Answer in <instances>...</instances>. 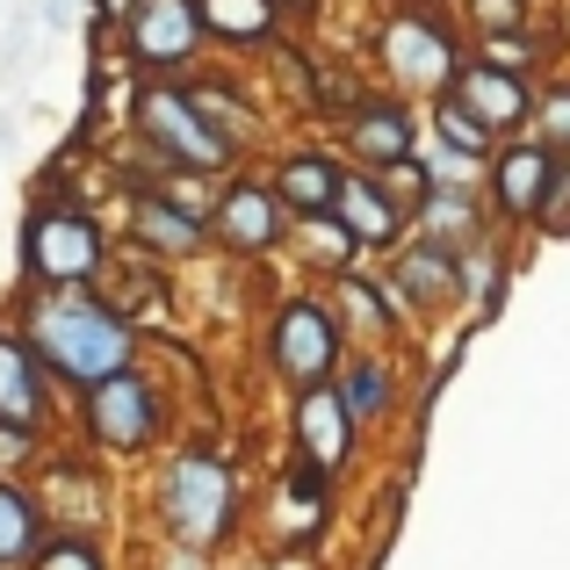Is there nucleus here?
I'll use <instances>...</instances> for the list:
<instances>
[{"instance_id": "nucleus-1", "label": "nucleus", "mask_w": 570, "mask_h": 570, "mask_svg": "<svg viewBox=\"0 0 570 570\" xmlns=\"http://www.w3.org/2000/svg\"><path fill=\"white\" fill-rule=\"evenodd\" d=\"M8 318L14 333L29 340V354L43 362V376L58 383V397H87L95 383L124 376V368L145 362V340L138 325L124 318L116 304H101L95 289H72V296H29L14 289L8 296Z\"/></svg>"}, {"instance_id": "nucleus-2", "label": "nucleus", "mask_w": 570, "mask_h": 570, "mask_svg": "<svg viewBox=\"0 0 570 570\" xmlns=\"http://www.w3.org/2000/svg\"><path fill=\"white\" fill-rule=\"evenodd\" d=\"M116 246H109V224L101 209L87 203L66 174L29 188L22 224H14V289L29 296H72V289H95L109 275Z\"/></svg>"}, {"instance_id": "nucleus-3", "label": "nucleus", "mask_w": 570, "mask_h": 570, "mask_svg": "<svg viewBox=\"0 0 570 570\" xmlns=\"http://www.w3.org/2000/svg\"><path fill=\"white\" fill-rule=\"evenodd\" d=\"M124 116H130V138L145 145V159L159 167V181H232L238 145L195 109L188 80H138Z\"/></svg>"}, {"instance_id": "nucleus-4", "label": "nucleus", "mask_w": 570, "mask_h": 570, "mask_svg": "<svg viewBox=\"0 0 570 570\" xmlns=\"http://www.w3.org/2000/svg\"><path fill=\"white\" fill-rule=\"evenodd\" d=\"M153 513L159 534L188 557H209L238 534V470L217 448H174L153 476Z\"/></svg>"}, {"instance_id": "nucleus-5", "label": "nucleus", "mask_w": 570, "mask_h": 570, "mask_svg": "<svg viewBox=\"0 0 570 570\" xmlns=\"http://www.w3.org/2000/svg\"><path fill=\"white\" fill-rule=\"evenodd\" d=\"M167 419H174V404H167V390L145 376V362L124 368V376H109V383H95L87 397H72L80 441L95 448V455H109V462L153 455V448L167 441Z\"/></svg>"}, {"instance_id": "nucleus-6", "label": "nucleus", "mask_w": 570, "mask_h": 570, "mask_svg": "<svg viewBox=\"0 0 570 570\" xmlns=\"http://www.w3.org/2000/svg\"><path fill=\"white\" fill-rule=\"evenodd\" d=\"M203 14L195 0H130L124 29H116V58H124L138 80H181L203 58Z\"/></svg>"}, {"instance_id": "nucleus-7", "label": "nucleus", "mask_w": 570, "mask_h": 570, "mask_svg": "<svg viewBox=\"0 0 570 570\" xmlns=\"http://www.w3.org/2000/svg\"><path fill=\"white\" fill-rule=\"evenodd\" d=\"M340 354H347V325H340L318 296H289V304L275 311V325H267V362H275V376H289L296 390L333 383Z\"/></svg>"}, {"instance_id": "nucleus-8", "label": "nucleus", "mask_w": 570, "mask_h": 570, "mask_svg": "<svg viewBox=\"0 0 570 570\" xmlns=\"http://www.w3.org/2000/svg\"><path fill=\"white\" fill-rule=\"evenodd\" d=\"M124 224L130 238H138L145 253H159V261H188V253L209 246V209L195 203L181 181H138L124 203Z\"/></svg>"}, {"instance_id": "nucleus-9", "label": "nucleus", "mask_w": 570, "mask_h": 570, "mask_svg": "<svg viewBox=\"0 0 570 570\" xmlns=\"http://www.w3.org/2000/svg\"><path fill=\"white\" fill-rule=\"evenodd\" d=\"M383 66H390V80H397V87L448 95L455 72H462V51H455V37H448V22L404 8V14H390V29H383Z\"/></svg>"}, {"instance_id": "nucleus-10", "label": "nucleus", "mask_w": 570, "mask_h": 570, "mask_svg": "<svg viewBox=\"0 0 570 570\" xmlns=\"http://www.w3.org/2000/svg\"><path fill=\"white\" fill-rule=\"evenodd\" d=\"M209 238H217L224 253H238V261H261V253H275L282 238H289V209L275 203L267 181L232 174V181L217 188V203H209Z\"/></svg>"}, {"instance_id": "nucleus-11", "label": "nucleus", "mask_w": 570, "mask_h": 570, "mask_svg": "<svg viewBox=\"0 0 570 570\" xmlns=\"http://www.w3.org/2000/svg\"><path fill=\"white\" fill-rule=\"evenodd\" d=\"M58 383L43 376V362L29 354V340L14 333L8 304H0V426H37V433H58Z\"/></svg>"}, {"instance_id": "nucleus-12", "label": "nucleus", "mask_w": 570, "mask_h": 570, "mask_svg": "<svg viewBox=\"0 0 570 570\" xmlns=\"http://www.w3.org/2000/svg\"><path fill=\"white\" fill-rule=\"evenodd\" d=\"M43 499V513H51V528H80L95 534L101 505H109V484H101V470L87 455H43V470L29 476Z\"/></svg>"}, {"instance_id": "nucleus-13", "label": "nucleus", "mask_w": 570, "mask_h": 570, "mask_svg": "<svg viewBox=\"0 0 570 570\" xmlns=\"http://www.w3.org/2000/svg\"><path fill=\"white\" fill-rule=\"evenodd\" d=\"M296 455L333 470V476H340V462L354 455V412H347V397H340V383L296 390Z\"/></svg>"}, {"instance_id": "nucleus-14", "label": "nucleus", "mask_w": 570, "mask_h": 570, "mask_svg": "<svg viewBox=\"0 0 570 570\" xmlns=\"http://www.w3.org/2000/svg\"><path fill=\"white\" fill-rule=\"evenodd\" d=\"M448 101H455V109H470L476 124L491 130V138H499V130H513V124H528V116H534V95L520 87V72H499V66H484V58L455 72V87H448Z\"/></svg>"}, {"instance_id": "nucleus-15", "label": "nucleus", "mask_w": 570, "mask_h": 570, "mask_svg": "<svg viewBox=\"0 0 570 570\" xmlns=\"http://www.w3.org/2000/svg\"><path fill=\"white\" fill-rule=\"evenodd\" d=\"M340 181H347V167H333L325 153H289L275 167V203L289 209L296 224H311V217H333V203H340Z\"/></svg>"}, {"instance_id": "nucleus-16", "label": "nucleus", "mask_w": 570, "mask_h": 570, "mask_svg": "<svg viewBox=\"0 0 570 570\" xmlns=\"http://www.w3.org/2000/svg\"><path fill=\"white\" fill-rule=\"evenodd\" d=\"M549 188H557V153H549V145H513V153L491 167V195H499L505 217H542Z\"/></svg>"}, {"instance_id": "nucleus-17", "label": "nucleus", "mask_w": 570, "mask_h": 570, "mask_svg": "<svg viewBox=\"0 0 570 570\" xmlns=\"http://www.w3.org/2000/svg\"><path fill=\"white\" fill-rule=\"evenodd\" d=\"M43 534H51V513H43L37 484L29 476H0V570H29Z\"/></svg>"}, {"instance_id": "nucleus-18", "label": "nucleus", "mask_w": 570, "mask_h": 570, "mask_svg": "<svg viewBox=\"0 0 570 570\" xmlns=\"http://www.w3.org/2000/svg\"><path fill=\"white\" fill-rule=\"evenodd\" d=\"M333 217H340V232H347L354 246H390V238L404 232V209L383 195L376 174H347V181H340Z\"/></svg>"}, {"instance_id": "nucleus-19", "label": "nucleus", "mask_w": 570, "mask_h": 570, "mask_svg": "<svg viewBox=\"0 0 570 570\" xmlns=\"http://www.w3.org/2000/svg\"><path fill=\"white\" fill-rule=\"evenodd\" d=\"M470 289V282H462V261H455V246H412L397 261V289L390 296H412V304H455V296Z\"/></svg>"}, {"instance_id": "nucleus-20", "label": "nucleus", "mask_w": 570, "mask_h": 570, "mask_svg": "<svg viewBox=\"0 0 570 570\" xmlns=\"http://www.w3.org/2000/svg\"><path fill=\"white\" fill-rule=\"evenodd\" d=\"M347 138L368 167H404L412 159V116L390 109V101H362V109H347Z\"/></svg>"}, {"instance_id": "nucleus-21", "label": "nucleus", "mask_w": 570, "mask_h": 570, "mask_svg": "<svg viewBox=\"0 0 570 570\" xmlns=\"http://www.w3.org/2000/svg\"><path fill=\"white\" fill-rule=\"evenodd\" d=\"M195 14H203V37L238 43V51L282 29V0H195Z\"/></svg>"}, {"instance_id": "nucleus-22", "label": "nucleus", "mask_w": 570, "mask_h": 570, "mask_svg": "<svg viewBox=\"0 0 570 570\" xmlns=\"http://www.w3.org/2000/svg\"><path fill=\"white\" fill-rule=\"evenodd\" d=\"M29 570H109V549H101V534L51 528V534H43V549L29 557Z\"/></svg>"}, {"instance_id": "nucleus-23", "label": "nucleus", "mask_w": 570, "mask_h": 570, "mask_svg": "<svg viewBox=\"0 0 570 570\" xmlns=\"http://www.w3.org/2000/svg\"><path fill=\"white\" fill-rule=\"evenodd\" d=\"M340 397H347L354 426H362V419H376V412H390V368L376 362V354H354L347 376H340Z\"/></svg>"}, {"instance_id": "nucleus-24", "label": "nucleus", "mask_w": 570, "mask_h": 570, "mask_svg": "<svg viewBox=\"0 0 570 570\" xmlns=\"http://www.w3.org/2000/svg\"><path fill=\"white\" fill-rule=\"evenodd\" d=\"M433 130H441V145H448V153H462V159H484L491 153V130L476 124L470 109H455L448 95H441V109H433Z\"/></svg>"}, {"instance_id": "nucleus-25", "label": "nucleus", "mask_w": 570, "mask_h": 570, "mask_svg": "<svg viewBox=\"0 0 570 570\" xmlns=\"http://www.w3.org/2000/svg\"><path fill=\"white\" fill-rule=\"evenodd\" d=\"M470 14L484 22V43H491V37H513V22H520V0H470Z\"/></svg>"}, {"instance_id": "nucleus-26", "label": "nucleus", "mask_w": 570, "mask_h": 570, "mask_svg": "<svg viewBox=\"0 0 570 570\" xmlns=\"http://www.w3.org/2000/svg\"><path fill=\"white\" fill-rule=\"evenodd\" d=\"M534 116H542V138H549V153H557V145H570V87H557V95H549Z\"/></svg>"}, {"instance_id": "nucleus-27", "label": "nucleus", "mask_w": 570, "mask_h": 570, "mask_svg": "<svg viewBox=\"0 0 570 570\" xmlns=\"http://www.w3.org/2000/svg\"><path fill=\"white\" fill-rule=\"evenodd\" d=\"M528 58H534L528 37H491V43H484V66H499V72H520Z\"/></svg>"}, {"instance_id": "nucleus-28", "label": "nucleus", "mask_w": 570, "mask_h": 570, "mask_svg": "<svg viewBox=\"0 0 570 570\" xmlns=\"http://www.w3.org/2000/svg\"><path fill=\"white\" fill-rule=\"evenodd\" d=\"M542 232H570V167H557V188H549V203H542Z\"/></svg>"}, {"instance_id": "nucleus-29", "label": "nucleus", "mask_w": 570, "mask_h": 570, "mask_svg": "<svg viewBox=\"0 0 570 570\" xmlns=\"http://www.w3.org/2000/svg\"><path fill=\"white\" fill-rule=\"evenodd\" d=\"M87 8H95V43H101V37H116V29H124L130 0H87Z\"/></svg>"}, {"instance_id": "nucleus-30", "label": "nucleus", "mask_w": 570, "mask_h": 570, "mask_svg": "<svg viewBox=\"0 0 570 570\" xmlns=\"http://www.w3.org/2000/svg\"><path fill=\"white\" fill-rule=\"evenodd\" d=\"M72 8H80V0H43V22L66 29V22H72Z\"/></svg>"}, {"instance_id": "nucleus-31", "label": "nucleus", "mask_w": 570, "mask_h": 570, "mask_svg": "<svg viewBox=\"0 0 570 570\" xmlns=\"http://www.w3.org/2000/svg\"><path fill=\"white\" fill-rule=\"evenodd\" d=\"M0 145H8V124H0Z\"/></svg>"}]
</instances>
